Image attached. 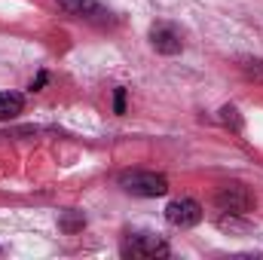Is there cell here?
I'll use <instances>...</instances> for the list:
<instances>
[{
  "label": "cell",
  "mask_w": 263,
  "mask_h": 260,
  "mask_svg": "<svg viewBox=\"0 0 263 260\" xmlns=\"http://www.w3.org/2000/svg\"><path fill=\"white\" fill-rule=\"evenodd\" d=\"M214 205H217V211L220 214H251L254 208H257V199L254 193L245 187V184H223L217 193H214Z\"/></svg>",
  "instance_id": "1"
},
{
  "label": "cell",
  "mask_w": 263,
  "mask_h": 260,
  "mask_svg": "<svg viewBox=\"0 0 263 260\" xmlns=\"http://www.w3.org/2000/svg\"><path fill=\"white\" fill-rule=\"evenodd\" d=\"M120 187L126 193L144 196V199L168 193V181L162 175H156V172H126V175H120Z\"/></svg>",
  "instance_id": "2"
},
{
  "label": "cell",
  "mask_w": 263,
  "mask_h": 260,
  "mask_svg": "<svg viewBox=\"0 0 263 260\" xmlns=\"http://www.w3.org/2000/svg\"><path fill=\"white\" fill-rule=\"evenodd\" d=\"M123 257H135V260H156V257H168V245L159 236L150 233H135L123 242Z\"/></svg>",
  "instance_id": "3"
},
{
  "label": "cell",
  "mask_w": 263,
  "mask_h": 260,
  "mask_svg": "<svg viewBox=\"0 0 263 260\" xmlns=\"http://www.w3.org/2000/svg\"><path fill=\"white\" fill-rule=\"evenodd\" d=\"M165 220H168L172 227L190 230V227H196L199 220H202V205H199L196 199H175V202H168V208H165Z\"/></svg>",
  "instance_id": "4"
},
{
  "label": "cell",
  "mask_w": 263,
  "mask_h": 260,
  "mask_svg": "<svg viewBox=\"0 0 263 260\" xmlns=\"http://www.w3.org/2000/svg\"><path fill=\"white\" fill-rule=\"evenodd\" d=\"M55 3L65 15H73V18H86V22H98V25L110 22V12L95 0H55Z\"/></svg>",
  "instance_id": "5"
},
{
  "label": "cell",
  "mask_w": 263,
  "mask_h": 260,
  "mask_svg": "<svg viewBox=\"0 0 263 260\" xmlns=\"http://www.w3.org/2000/svg\"><path fill=\"white\" fill-rule=\"evenodd\" d=\"M150 43H153V49L162 52V55H178L181 46H184L178 28H172V25H153V28H150Z\"/></svg>",
  "instance_id": "6"
},
{
  "label": "cell",
  "mask_w": 263,
  "mask_h": 260,
  "mask_svg": "<svg viewBox=\"0 0 263 260\" xmlns=\"http://www.w3.org/2000/svg\"><path fill=\"white\" fill-rule=\"evenodd\" d=\"M22 110H25V98L18 92H0V123L15 120Z\"/></svg>",
  "instance_id": "7"
},
{
  "label": "cell",
  "mask_w": 263,
  "mask_h": 260,
  "mask_svg": "<svg viewBox=\"0 0 263 260\" xmlns=\"http://www.w3.org/2000/svg\"><path fill=\"white\" fill-rule=\"evenodd\" d=\"M220 123H223V126H230L233 132H242V117H239V110H236V107H230V104H227V107H220Z\"/></svg>",
  "instance_id": "8"
},
{
  "label": "cell",
  "mask_w": 263,
  "mask_h": 260,
  "mask_svg": "<svg viewBox=\"0 0 263 260\" xmlns=\"http://www.w3.org/2000/svg\"><path fill=\"white\" fill-rule=\"evenodd\" d=\"M242 70H245V77H248V80L263 83V62H245V65H242Z\"/></svg>",
  "instance_id": "9"
},
{
  "label": "cell",
  "mask_w": 263,
  "mask_h": 260,
  "mask_svg": "<svg viewBox=\"0 0 263 260\" xmlns=\"http://www.w3.org/2000/svg\"><path fill=\"white\" fill-rule=\"evenodd\" d=\"M83 224H86V220H83V217H77V214H67L65 220H62V227H65L67 233H73V230H83Z\"/></svg>",
  "instance_id": "10"
},
{
  "label": "cell",
  "mask_w": 263,
  "mask_h": 260,
  "mask_svg": "<svg viewBox=\"0 0 263 260\" xmlns=\"http://www.w3.org/2000/svg\"><path fill=\"white\" fill-rule=\"evenodd\" d=\"M114 107H117V114L126 110V89H117V101H114Z\"/></svg>",
  "instance_id": "11"
},
{
  "label": "cell",
  "mask_w": 263,
  "mask_h": 260,
  "mask_svg": "<svg viewBox=\"0 0 263 260\" xmlns=\"http://www.w3.org/2000/svg\"><path fill=\"white\" fill-rule=\"evenodd\" d=\"M46 83V73H37V80L31 83V92H40V86Z\"/></svg>",
  "instance_id": "12"
}]
</instances>
